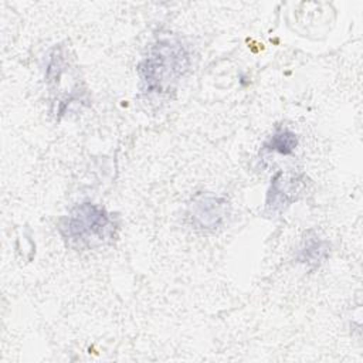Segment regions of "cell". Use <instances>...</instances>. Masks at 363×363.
<instances>
[{
  "instance_id": "6da1fadb",
  "label": "cell",
  "mask_w": 363,
  "mask_h": 363,
  "mask_svg": "<svg viewBox=\"0 0 363 363\" xmlns=\"http://www.w3.org/2000/svg\"><path fill=\"white\" fill-rule=\"evenodd\" d=\"M190 57L177 38H159L139 62L138 74L142 91L146 94L169 92L187 72Z\"/></svg>"
},
{
  "instance_id": "7a4b0ae2",
  "label": "cell",
  "mask_w": 363,
  "mask_h": 363,
  "mask_svg": "<svg viewBox=\"0 0 363 363\" xmlns=\"http://www.w3.org/2000/svg\"><path fill=\"white\" fill-rule=\"evenodd\" d=\"M58 231L68 245L77 250H92L113 242L118 223L104 207L86 201L61 217Z\"/></svg>"
},
{
  "instance_id": "3957f363",
  "label": "cell",
  "mask_w": 363,
  "mask_h": 363,
  "mask_svg": "<svg viewBox=\"0 0 363 363\" xmlns=\"http://www.w3.org/2000/svg\"><path fill=\"white\" fill-rule=\"evenodd\" d=\"M230 211V204L224 197L199 193L190 200L187 214L194 228L214 233L227 223Z\"/></svg>"
},
{
  "instance_id": "277c9868",
  "label": "cell",
  "mask_w": 363,
  "mask_h": 363,
  "mask_svg": "<svg viewBox=\"0 0 363 363\" xmlns=\"http://www.w3.org/2000/svg\"><path fill=\"white\" fill-rule=\"evenodd\" d=\"M306 184L303 174L285 176L284 172H278L272 179L267 191V208L271 213L282 211L291 203L299 199Z\"/></svg>"
},
{
  "instance_id": "5b68a950",
  "label": "cell",
  "mask_w": 363,
  "mask_h": 363,
  "mask_svg": "<svg viewBox=\"0 0 363 363\" xmlns=\"http://www.w3.org/2000/svg\"><path fill=\"white\" fill-rule=\"evenodd\" d=\"M329 241L320 238L315 231H308L302 238L296 259L302 264H306L311 269L316 268L329 255Z\"/></svg>"
},
{
  "instance_id": "8992f818",
  "label": "cell",
  "mask_w": 363,
  "mask_h": 363,
  "mask_svg": "<svg viewBox=\"0 0 363 363\" xmlns=\"http://www.w3.org/2000/svg\"><path fill=\"white\" fill-rule=\"evenodd\" d=\"M298 146L296 135L288 128H277V130L265 140L262 149L265 152H277L281 155H291Z\"/></svg>"
}]
</instances>
